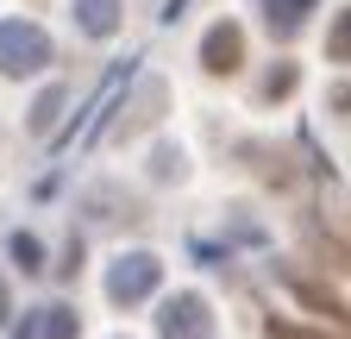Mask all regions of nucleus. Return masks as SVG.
<instances>
[{"label": "nucleus", "mask_w": 351, "mask_h": 339, "mask_svg": "<svg viewBox=\"0 0 351 339\" xmlns=\"http://www.w3.org/2000/svg\"><path fill=\"white\" fill-rule=\"evenodd\" d=\"M44 69H51V32L32 25V19H7L0 25V75L25 82V75H44Z\"/></svg>", "instance_id": "1"}, {"label": "nucleus", "mask_w": 351, "mask_h": 339, "mask_svg": "<svg viewBox=\"0 0 351 339\" xmlns=\"http://www.w3.org/2000/svg\"><path fill=\"white\" fill-rule=\"evenodd\" d=\"M157 283H163V258L157 251H119L113 270H107V302L138 308L145 295H157Z\"/></svg>", "instance_id": "2"}, {"label": "nucleus", "mask_w": 351, "mask_h": 339, "mask_svg": "<svg viewBox=\"0 0 351 339\" xmlns=\"http://www.w3.org/2000/svg\"><path fill=\"white\" fill-rule=\"evenodd\" d=\"M157 333H163V339H207V333H213L207 295H195V289L169 295V302H163V314H157Z\"/></svg>", "instance_id": "3"}, {"label": "nucleus", "mask_w": 351, "mask_h": 339, "mask_svg": "<svg viewBox=\"0 0 351 339\" xmlns=\"http://www.w3.org/2000/svg\"><path fill=\"white\" fill-rule=\"evenodd\" d=\"M163 107H169V89H163L157 75H145L138 95H132L125 107H113V113H119V119H113V139H132V132H145V126H157Z\"/></svg>", "instance_id": "4"}, {"label": "nucleus", "mask_w": 351, "mask_h": 339, "mask_svg": "<svg viewBox=\"0 0 351 339\" xmlns=\"http://www.w3.org/2000/svg\"><path fill=\"white\" fill-rule=\"evenodd\" d=\"M125 82H132V63H125V69H107V75H101V89H95V101H88V113H82V126H75V132H69V139H57L63 151H75V145H88V139H95V132H101V119H107V113L119 107V95H125Z\"/></svg>", "instance_id": "5"}, {"label": "nucleus", "mask_w": 351, "mask_h": 339, "mask_svg": "<svg viewBox=\"0 0 351 339\" xmlns=\"http://www.w3.org/2000/svg\"><path fill=\"white\" fill-rule=\"evenodd\" d=\"M201 69H207V75H239V69H245V32H239L232 19L207 25V38H201Z\"/></svg>", "instance_id": "6"}, {"label": "nucleus", "mask_w": 351, "mask_h": 339, "mask_svg": "<svg viewBox=\"0 0 351 339\" xmlns=\"http://www.w3.org/2000/svg\"><path fill=\"white\" fill-rule=\"evenodd\" d=\"M69 19L82 38H113L119 32V0H69Z\"/></svg>", "instance_id": "7"}, {"label": "nucleus", "mask_w": 351, "mask_h": 339, "mask_svg": "<svg viewBox=\"0 0 351 339\" xmlns=\"http://www.w3.org/2000/svg\"><path fill=\"white\" fill-rule=\"evenodd\" d=\"M63 107H69V89L63 82H51L38 101H32V113H25V132L32 139H57V119H63Z\"/></svg>", "instance_id": "8"}, {"label": "nucleus", "mask_w": 351, "mask_h": 339, "mask_svg": "<svg viewBox=\"0 0 351 339\" xmlns=\"http://www.w3.org/2000/svg\"><path fill=\"white\" fill-rule=\"evenodd\" d=\"M282 277H289V289H295V295H301V302L314 308V314H326L332 327H345V295H332V289H320V283H307L301 270H282Z\"/></svg>", "instance_id": "9"}, {"label": "nucleus", "mask_w": 351, "mask_h": 339, "mask_svg": "<svg viewBox=\"0 0 351 339\" xmlns=\"http://www.w3.org/2000/svg\"><path fill=\"white\" fill-rule=\"evenodd\" d=\"M314 7H320V0H263V19H270L276 38H295V25L314 13Z\"/></svg>", "instance_id": "10"}, {"label": "nucleus", "mask_w": 351, "mask_h": 339, "mask_svg": "<svg viewBox=\"0 0 351 339\" xmlns=\"http://www.w3.org/2000/svg\"><path fill=\"white\" fill-rule=\"evenodd\" d=\"M38 333L44 339H82V314L75 308H44L38 314Z\"/></svg>", "instance_id": "11"}, {"label": "nucleus", "mask_w": 351, "mask_h": 339, "mask_svg": "<svg viewBox=\"0 0 351 339\" xmlns=\"http://www.w3.org/2000/svg\"><path fill=\"white\" fill-rule=\"evenodd\" d=\"M182 170H189L182 145H157L151 151V183H182Z\"/></svg>", "instance_id": "12"}, {"label": "nucleus", "mask_w": 351, "mask_h": 339, "mask_svg": "<svg viewBox=\"0 0 351 339\" xmlns=\"http://www.w3.org/2000/svg\"><path fill=\"white\" fill-rule=\"evenodd\" d=\"M7 251H13V264H19L25 277H38V270H44V245H38L32 233H13V239H7Z\"/></svg>", "instance_id": "13"}, {"label": "nucleus", "mask_w": 351, "mask_h": 339, "mask_svg": "<svg viewBox=\"0 0 351 339\" xmlns=\"http://www.w3.org/2000/svg\"><path fill=\"white\" fill-rule=\"evenodd\" d=\"M295 82H301V69H295V63H276L270 75H263V101H289Z\"/></svg>", "instance_id": "14"}, {"label": "nucleus", "mask_w": 351, "mask_h": 339, "mask_svg": "<svg viewBox=\"0 0 351 339\" xmlns=\"http://www.w3.org/2000/svg\"><path fill=\"white\" fill-rule=\"evenodd\" d=\"M263 339H345V327L314 333V327H295V320H270V327H263Z\"/></svg>", "instance_id": "15"}, {"label": "nucleus", "mask_w": 351, "mask_h": 339, "mask_svg": "<svg viewBox=\"0 0 351 339\" xmlns=\"http://www.w3.org/2000/svg\"><path fill=\"white\" fill-rule=\"evenodd\" d=\"M326 57L345 63L351 57V13H332V38H326Z\"/></svg>", "instance_id": "16"}, {"label": "nucleus", "mask_w": 351, "mask_h": 339, "mask_svg": "<svg viewBox=\"0 0 351 339\" xmlns=\"http://www.w3.org/2000/svg\"><path fill=\"white\" fill-rule=\"evenodd\" d=\"M75 270H82V239H69V251H63V264H57V277H63V283H69V277H75Z\"/></svg>", "instance_id": "17"}, {"label": "nucleus", "mask_w": 351, "mask_h": 339, "mask_svg": "<svg viewBox=\"0 0 351 339\" xmlns=\"http://www.w3.org/2000/svg\"><path fill=\"white\" fill-rule=\"evenodd\" d=\"M0 320H13V295H7V283H0Z\"/></svg>", "instance_id": "18"}, {"label": "nucleus", "mask_w": 351, "mask_h": 339, "mask_svg": "<svg viewBox=\"0 0 351 339\" xmlns=\"http://www.w3.org/2000/svg\"><path fill=\"white\" fill-rule=\"evenodd\" d=\"M182 7H189V0H163V19H182Z\"/></svg>", "instance_id": "19"}]
</instances>
